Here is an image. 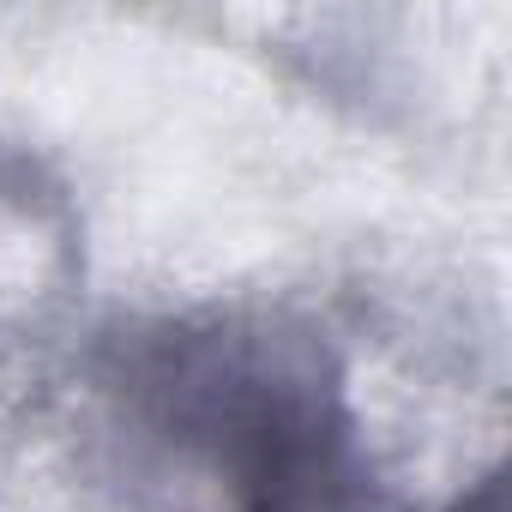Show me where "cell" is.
<instances>
[{
  "mask_svg": "<svg viewBox=\"0 0 512 512\" xmlns=\"http://www.w3.org/2000/svg\"><path fill=\"white\" fill-rule=\"evenodd\" d=\"M452 512H506V488H500V476H488L482 488H470Z\"/></svg>",
  "mask_w": 512,
  "mask_h": 512,
  "instance_id": "cell-1",
  "label": "cell"
}]
</instances>
